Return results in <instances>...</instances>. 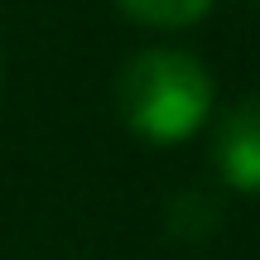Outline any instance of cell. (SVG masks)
Returning a JSON list of instances; mask_svg holds the SVG:
<instances>
[{"mask_svg": "<svg viewBox=\"0 0 260 260\" xmlns=\"http://www.w3.org/2000/svg\"><path fill=\"white\" fill-rule=\"evenodd\" d=\"M111 96L130 135L149 140V145H183L207 125L217 82L198 53L154 44L121 63Z\"/></svg>", "mask_w": 260, "mask_h": 260, "instance_id": "1", "label": "cell"}, {"mask_svg": "<svg viewBox=\"0 0 260 260\" xmlns=\"http://www.w3.org/2000/svg\"><path fill=\"white\" fill-rule=\"evenodd\" d=\"M212 164L222 188L241 198H260V92L241 96L232 111H222L212 135Z\"/></svg>", "mask_w": 260, "mask_h": 260, "instance_id": "2", "label": "cell"}, {"mask_svg": "<svg viewBox=\"0 0 260 260\" xmlns=\"http://www.w3.org/2000/svg\"><path fill=\"white\" fill-rule=\"evenodd\" d=\"M164 226L178 246H207L222 232V198L212 188H183V193L169 198Z\"/></svg>", "mask_w": 260, "mask_h": 260, "instance_id": "3", "label": "cell"}, {"mask_svg": "<svg viewBox=\"0 0 260 260\" xmlns=\"http://www.w3.org/2000/svg\"><path fill=\"white\" fill-rule=\"evenodd\" d=\"M111 5L145 29H193L198 19H207L212 0H111Z\"/></svg>", "mask_w": 260, "mask_h": 260, "instance_id": "4", "label": "cell"}, {"mask_svg": "<svg viewBox=\"0 0 260 260\" xmlns=\"http://www.w3.org/2000/svg\"><path fill=\"white\" fill-rule=\"evenodd\" d=\"M0 77H5V58H0Z\"/></svg>", "mask_w": 260, "mask_h": 260, "instance_id": "5", "label": "cell"}, {"mask_svg": "<svg viewBox=\"0 0 260 260\" xmlns=\"http://www.w3.org/2000/svg\"><path fill=\"white\" fill-rule=\"evenodd\" d=\"M255 5H260V0H255Z\"/></svg>", "mask_w": 260, "mask_h": 260, "instance_id": "6", "label": "cell"}]
</instances>
